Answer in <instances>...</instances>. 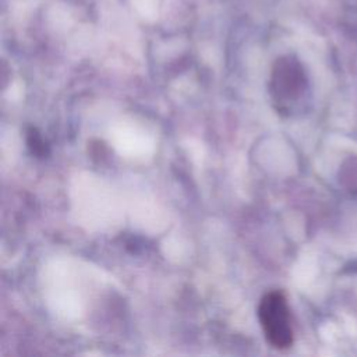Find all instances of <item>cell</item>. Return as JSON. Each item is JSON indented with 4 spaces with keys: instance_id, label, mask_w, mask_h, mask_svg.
I'll list each match as a JSON object with an SVG mask.
<instances>
[{
    "instance_id": "obj_1",
    "label": "cell",
    "mask_w": 357,
    "mask_h": 357,
    "mask_svg": "<svg viewBox=\"0 0 357 357\" xmlns=\"http://www.w3.org/2000/svg\"><path fill=\"white\" fill-rule=\"evenodd\" d=\"M258 318L266 340L275 349H287L293 343V329L286 297L280 291L266 293L258 305Z\"/></svg>"
},
{
    "instance_id": "obj_2",
    "label": "cell",
    "mask_w": 357,
    "mask_h": 357,
    "mask_svg": "<svg viewBox=\"0 0 357 357\" xmlns=\"http://www.w3.org/2000/svg\"><path fill=\"white\" fill-rule=\"evenodd\" d=\"M301 73L289 60H280L273 70L271 92L276 102H289L301 91Z\"/></svg>"
},
{
    "instance_id": "obj_3",
    "label": "cell",
    "mask_w": 357,
    "mask_h": 357,
    "mask_svg": "<svg viewBox=\"0 0 357 357\" xmlns=\"http://www.w3.org/2000/svg\"><path fill=\"white\" fill-rule=\"evenodd\" d=\"M26 144L32 155L43 158L49 153V146L36 128H29L26 132Z\"/></svg>"
}]
</instances>
